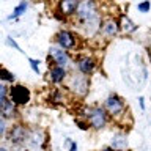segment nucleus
<instances>
[{
  "mask_svg": "<svg viewBox=\"0 0 151 151\" xmlns=\"http://www.w3.org/2000/svg\"><path fill=\"white\" fill-rule=\"evenodd\" d=\"M55 44L69 52V50L76 49V46H77V36H76L71 30L61 28V30L55 35Z\"/></svg>",
  "mask_w": 151,
  "mask_h": 151,
  "instance_id": "9",
  "label": "nucleus"
},
{
  "mask_svg": "<svg viewBox=\"0 0 151 151\" xmlns=\"http://www.w3.org/2000/svg\"><path fill=\"white\" fill-rule=\"evenodd\" d=\"M104 110H106L107 115H110L112 118L121 116L126 110L124 101H123L118 94H110V96L106 99V102H104Z\"/></svg>",
  "mask_w": 151,
  "mask_h": 151,
  "instance_id": "6",
  "label": "nucleus"
},
{
  "mask_svg": "<svg viewBox=\"0 0 151 151\" xmlns=\"http://www.w3.org/2000/svg\"><path fill=\"white\" fill-rule=\"evenodd\" d=\"M137 9H139V13H148L151 9V2L150 0H142V2L137 5Z\"/></svg>",
  "mask_w": 151,
  "mask_h": 151,
  "instance_id": "19",
  "label": "nucleus"
},
{
  "mask_svg": "<svg viewBox=\"0 0 151 151\" xmlns=\"http://www.w3.org/2000/svg\"><path fill=\"white\" fill-rule=\"evenodd\" d=\"M110 146L113 150H118V151L126 150L127 148V137H126V134H115L112 137Z\"/></svg>",
  "mask_w": 151,
  "mask_h": 151,
  "instance_id": "15",
  "label": "nucleus"
},
{
  "mask_svg": "<svg viewBox=\"0 0 151 151\" xmlns=\"http://www.w3.org/2000/svg\"><path fill=\"white\" fill-rule=\"evenodd\" d=\"M6 46H9V47H13V49H16L17 52H21V54H24V50L21 49V46L16 42V40H14L13 36H6Z\"/></svg>",
  "mask_w": 151,
  "mask_h": 151,
  "instance_id": "22",
  "label": "nucleus"
},
{
  "mask_svg": "<svg viewBox=\"0 0 151 151\" xmlns=\"http://www.w3.org/2000/svg\"><path fill=\"white\" fill-rule=\"evenodd\" d=\"M49 60L52 61V66H61V68H66L71 63V55L68 50L61 49L57 44L49 47Z\"/></svg>",
  "mask_w": 151,
  "mask_h": 151,
  "instance_id": "8",
  "label": "nucleus"
},
{
  "mask_svg": "<svg viewBox=\"0 0 151 151\" xmlns=\"http://www.w3.org/2000/svg\"><path fill=\"white\" fill-rule=\"evenodd\" d=\"M28 9V2L27 0H22L19 5H16L13 9V14H9L8 16V21H16V19H19L21 16H24L25 14V11Z\"/></svg>",
  "mask_w": 151,
  "mask_h": 151,
  "instance_id": "16",
  "label": "nucleus"
},
{
  "mask_svg": "<svg viewBox=\"0 0 151 151\" xmlns=\"http://www.w3.org/2000/svg\"><path fill=\"white\" fill-rule=\"evenodd\" d=\"M47 76H49L50 83L60 85V83H63L65 80L68 79L69 74H68V69H66V68H61V66H52V68H49Z\"/></svg>",
  "mask_w": 151,
  "mask_h": 151,
  "instance_id": "12",
  "label": "nucleus"
},
{
  "mask_svg": "<svg viewBox=\"0 0 151 151\" xmlns=\"http://www.w3.org/2000/svg\"><path fill=\"white\" fill-rule=\"evenodd\" d=\"M40 63H41V61H40V60H36V58H28V65H30L32 71H33L35 74H38V76H40V73H41Z\"/></svg>",
  "mask_w": 151,
  "mask_h": 151,
  "instance_id": "20",
  "label": "nucleus"
},
{
  "mask_svg": "<svg viewBox=\"0 0 151 151\" xmlns=\"http://www.w3.org/2000/svg\"><path fill=\"white\" fill-rule=\"evenodd\" d=\"M49 101L52 102H60V101H63V96H61V93H60V90H52L50 91V96H49Z\"/></svg>",
  "mask_w": 151,
  "mask_h": 151,
  "instance_id": "21",
  "label": "nucleus"
},
{
  "mask_svg": "<svg viewBox=\"0 0 151 151\" xmlns=\"http://www.w3.org/2000/svg\"><path fill=\"white\" fill-rule=\"evenodd\" d=\"M76 19L83 28H87L90 35L98 33L102 27L96 0H80L79 8L76 11Z\"/></svg>",
  "mask_w": 151,
  "mask_h": 151,
  "instance_id": "1",
  "label": "nucleus"
},
{
  "mask_svg": "<svg viewBox=\"0 0 151 151\" xmlns=\"http://www.w3.org/2000/svg\"><path fill=\"white\" fill-rule=\"evenodd\" d=\"M76 65H77V69L80 74L83 76H90L91 73H94V69H96V60L93 58V57L90 55H83V57H77V60H76Z\"/></svg>",
  "mask_w": 151,
  "mask_h": 151,
  "instance_id": "11",
  "label": "nucleus"
},
{
  "mask_svg": "<svg viewBox=\"0 0 151 151\" xmlns=\"http://www.w3.org/2000/svg\"><path fill=\"white\" fill-rule=\"evenodd\" d=\"M85 118H87L90 127H93V129H104L109 121V115L107 112L104 110V107H88L87 110H85Z\"/></svg>",
  "mask_w": 151,
  "mask_h": 151,
  "instance_id": "3",
  "label": "nucleus"
},
{
  "mask_svg": "<svg viewBox=\"0 0 151 151\" xmlns=\"http://www.w3.org/2000/svg\"><path fill=\"white\" fill-rule=\"evenodd\" d=\"M80 0H57L55 6V17L65 21L66 17L76 16V11L79 8Z\"/></svg>",
  "mask_w": 151,
  "mask_h": 151,
  "instance_id": "5",
  "label": "nucleus"
},
{
  "mask_svg": "<svg viewBox=\"0 0 151 151\" xmlns=\"http://www.w3.org/2000/svg\"><path fill=\"white\" fill-rule=\"evenodd\" d=\"M88 77L83 74H73L69 77V83H68V88L73 91L76 96H85L88 93Z\"/></svg>",
  "mask_w": 151,
  "mask_h": 151,
  "instance_id": "7",
  "label": "nucleus"
},
{
  "mask_svg": "<svg viewBox=\"0 0 151 151\" xmlns=\"http://www.w3.org/2000/svg\"><path fill=\"white\" fill-rule=\"evenodd\" d=\"M120 21H116V19H107V21L102 22V32L106 33V36H116L118 32H120Z\"/></svg>",
  "mask_w": 151,
  "mask_h": 151,
  "instance_id": "14",
  "label": "nucleus"
},
{
  "mask_svg": "<svg viewBox=\"0 0 151 151\" xmlns=\"http://www.w3.org/2000/svg\"><path fill=\"white\" fill-rule=\"evenodd\" d=\"M76 126H77L79 129H82V131H88V129H90V124H88V121L79 120V118H76Z\"/></svg>",
  "mask_w": 151,
  "mask_h": 151,
  "instance_id": "25",
  "label": "nucleus"
},
{
  "mask_svg": "<svg viewBox=\"0 0 151 151\" xmlns=\"http://www.w3.org/2000/svg\"><path fill=\"white\" fill-rule=\"evenodd\" d=\"M139 104H140V109L143 110V109H145V99L143 98H139Z\"/></svg>",
  "mask_w": 151,
  "mask_h": 151,
  "instance_id": "27",
  "label": "nucleus"
},
{
  "mask_svg": "<svg viewBox=\"0 0 151 151\" xmlns=\"http://www.w3.org/2000/svg\"><path fill=\"white\" fill-rule=\"evenodd\" d=\"M46 142H47V134L41 127H28V135H27V142L25 143L32 148H44L46 146Z\"/></svg>",
  "mask_w": 151,
  "mask_h": 151,
  "instance_id": "10",
  "label": "nucleus"
},
{
  "mask_svg": "<svg viewBox=\"0 0 151 151\" xmlns=\"http://www.w3.org/2000/svg\"><path fill=\"white\" fill-rule=\"evenodd\" d=\"M0 151H9V150L6 148V146H2V145H0Z\"/></svg>",
  "mask_w": 151,
  "mask_h": 151,
  "instance_id": "29",
  "label": "nucleus"
},
{
  "mask_svg": "<svg viewBox=\"0 0 151 151\" xmlns=\"http://www.w3.org/2000/svg\"><path fill=\"white\" fill-rule=\"evenodd\" d=\"M101 151H118V150H113L112 146H106V148H102Z\"/></svg>",
  "mask_w": 151,
  "mask_h": 151,
  "instance_id": "28",
  "label": "nucleus"
},
{
  "mask_svg": "<svg viewBox=\"0 0 151 151\" xmlns=\"http://www.w3.org/2000/svg\"><path fill=\"white\" fill-rule=\"evenodd\" d=\"M0 116L3 118V120H16L19 116V110H17V106H14V104L6 99L2 106H0Z\"/></svg>",
  "mask_w": 151,
  "mask_h": 151,
  "instance_id": "13",
  "label": "nucleus"
},
{
  "mask_svg": "<svg viewBox=\"0 0 151 151\" xmlns=\"http://www.w3.org/2000/svg\"><path fill=\"white\" fill-rule=\"evenodd\" d=\"M8 99V87H5V85L0 82V106Z\"/></svg>",
  "mask_w": 151,
  "mask_h": 151,
  "instance_id": "23",
  "label": "nucleus"
},
{
  "mask_svg": "<svg viewBox=\"0 0 151 151\" xmlns=\"http://www.w3.org/2000/svg\"><path fill=\"white\" fill-rule=\"evenodd\" d=\"M120 27L123 28V32H126V33H134L137 28H139V27H137V24H135V22H132L127 16H124V14L121 16Z\"/></svg>",
  "mask_w": 151,
  "mask_h": 151,
  "instance_id": "17",
  "label": "nucleus"
},
{
  "mask_svg": "<svg viewBox=\"0 0 151 151\" xmlns=\"http://www.w3.org/2000/svg\"><path fill=\"white\" fill-rule=\"evenodd\" d=\"M27 135H28V126L22 124V123H14L6 132L8 142L14 146H22L27 142Z\"/></svg>",
  "mask_w": 151,
  "mask_h": 151,
  "instance_id": "4",
  "label": "nucleus"
},
{
  "mask_svg": "<svg viewBox=\"0 0 151 151\" xmlns=\"http://www.w3.org/2000/svg\"><path fill=\"white\" fill-rule=\"evenodd\" d=\"M14 80H16V76H14L11 71H8L6 68H3V66H0V82H6V83H14Z\"/></svg>",
  "mask_w": 151,
  "mask_h": 151,
  "instance_id": "18",
  "label": "nucleus"
},
{
  "mask_svg": "<svg viewBox=\"0 0 151 151\" xmlns=\"http://www.w3.org/2000/svg\"><path fill=\"white\" fill-rule=\"evenodd\" d=\"M6 132H8V124H6V120H3V118L0 116V139L6 135Z\"/></svg>",
  "mask_w": 151,
  "mask_h": 151,
  "instance_id": "24",
  "label": "nucleus"
},
{
  "mask_svg": "<svg viewBox=\"0 0 151 151\" xmlns=\"http://www.w3.org/2000/svg\"><path fill=\"white\" fill-rule=\"evenodd\" d=\"M69 151H77V143H76V142H71Z\"/></svg>",
  "mask_w": 151,
  "mask_h": 151,
  "instance_id": "26",
  "label": "nucleus"
},
{
  "mask_svg": "<svg viewBox=\"0 0 151 151\" xmlns=\"http://www.w3.org/2000/svg\"><path fill=\"white\" fill-rule=\"evenodd\" d=\"M8 99L14 106L25 107L32 101V91L22 83H13L11 87H8Z\"/></svg>",
  "mask_w": 151,
  "mask_h": 151,
  "instance_id": "2",
  "label": "nucleus"
}]
</instances>
